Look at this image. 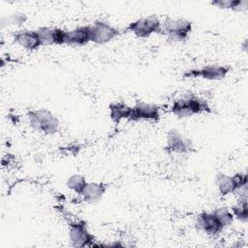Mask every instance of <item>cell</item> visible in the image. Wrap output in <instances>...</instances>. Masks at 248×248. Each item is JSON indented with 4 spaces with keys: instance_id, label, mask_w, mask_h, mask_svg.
Returning <instances> with one entry per match:
<instances>
[{
    "instance_id": "cell-1",
    "label": "cell",
    "mask_w": 248,
    "mask_h": 248,
    "mask_svg": "<svg viewBox=\"0 0 248 248\" xmlns=\"http://www.w3.org/2000/svg\"><path fill=\"white\" fill-rule=\"evenodd\" d=\"M170 110L178 118H185L196 114L211 112V108L207 101L195 94H188L182 98L174 100Z\"/></svg>"
},
{
    "instance_id": "cell-2",
    "label": "cell",
    "mask_w": 248,
    "mask_h": 248,
    "mask_svg": "<svg viewBox=\"0 0 248 248\" xmlns=\"http://www.w3.org/2000/svg\"><path fill=\"white\" fill-rule=\"evenodd\" d=\"M27 119L34 130L45 135H53L57 133L60 128L58 118L46 108L29 110L27 112Z\"/></svg>"
},
{
    "instance_id": "cell-3",
    "label": "cell",
    "mask_w": 248,
    "mask_h": 248,
    "mask_svg": "<svg viewBox=\"0 0 248 248\" xmlns=\"http://www.w3.org/2000/svg\"><path fill=\"white\" fill-rule=\"evenodd\" d=\"M69 239L73 247L83 248L96 246L95 236L89 232L86 222L81 219L70 221Z\"/></svg>"
},
{
    "instance_id": "cell-4",
    "label": "cell",
    "mask_w": 248,
    "mask_h": 248,
    "mask_svg": "<svg viewBox=\"0 0 248 248\" xmlns=\"http://www.w3.org/2000/svg\"><path fill=\"white\" fill-rule=\"evenodd\" d=\"M162 31L161 20L153 15L132 21L125 28V32H131L140 39H146L152 34L161 33Z\"/></svg>"
},
{
    "instance_id": "cell-5",
    "label": "cell",
    "mask_w": 248,
    "mask_h": 248,
    "mask_svg": "<svg viewBox=\"0 0 248 248\" xmlns=\"http://www.w3.org/2000/svg\"><path fill=\"white\" fill-rule=\"evenodd\" d=\"M193 28L192 21L186 18L166 17L162 23V30L168 35V39L171 42L185 41Z\"/></svg>"
},
{
    "instance_id": "cell-6",
    "label": "cell",
    "mask_w": 248,
    "mask_h": 248,
    "mask_svg": "<svg viewBox=\"0 0 248 248\" xmlns=\"http://www.w3.org/2000/svg\"><path fill=\"white\" fill-rule=\"evenodd\" d=\"M246 172H236L233 175L218 173L216 175V185L222 196L235 194L241 188L247 186Z\"/></svg>"
},
{
    "instance_id": "cell-7",
    "label": "cell",
    "mask_w": 248,
    "mask_h": 248,
    "mask_svg": "<svg viewBox=\"0 0 248 248\" xmlns=\"http://www.w3.org/2000/svg\"><path fill=\"white\" fill-rule=\"evenodd\" d=\"M231 68L225 65H205L199 69H191L183 74V78H201L207 80H222L226 78Z\"/></svg>"
},
{
    "instance_id": "cell-8",
    "label": "cell",
    "mask_w": 248,
    "mask_h": 248,
    "mask_svg": "<svg viewBox=\"0 0 248 248\" xmlns=\"http://www.w3.org/2000/svg\"><path fill=\"white\" fill-rule=\"evenodd\" d=\"M119 34L120 30L118 28L106 21L96 20L93 24H90V42L94 44H107Z\"/></svg>"
},
{
    "instance_id": "cell-9",
    "label": "cell",
    "mask_w": 248,
    "mask_h": 248,
    "mask_svg": "<svg viewBox=\"0 0 248 248\" xmlns=\"http://www.w3.org/2000/svg\"><path fill=\"white\" fill-rule=\"evenodd\" d=\"M166 150L177 154H188L195 150L192 140L183 137L177 130L171 129L167 135Z\"/></svg>"
},
{
    "instance_id": "cell-10",
    "label": "cell",
    "mask_w": 248,
    "mask_h": 248,
    "mask_svg": "<svg viewBox=\"0 0 248 248\" xmlns=\"http://www.w3.org/2000/svg\"><path fill=\"white\" fill-rule=\"evenodd\" d=\"M160 119V108L152 103L138 102L132 107V115L129 121H154L157 122Z\"/></svg>"
},
{
    "instance_id": "cell-11",
    "label": "cell",
    "mask_w": 248,
    "mask_h": 248,
    "mask_svg": "<svg viewBox=\"0 0 248 248\" xmlns=\"http://www.w3.org/2000/svg\"><path fill=\"white\" fill-rule=\"evenodd\" d=\"M196 228L211 236L218 235L224 230L213 211H202L199 213L196 217Z\"/></svg>"
},
{
    "instance_id": "cell-12",
    "label": "cell",
    "mask_w": 248,
    "mask_h": 248,
    "mask_svg": "<svg viewBox=\"0 0 248 248\" xmlns=\"http://www.w3.org/2000/svg\"><path fill=\"white\" fill-rule=\"evenodd\" d=\"M42 46L65 45L66 30L57 27H40L37 30Z\"/></svg>"
},
{
    "instance_id": "cell-13",
    "label": "cell",
    "mask_w": 248,
    "mask_h": 248,
    "mask_svg": "<svg viewBox=\"0 0 248 248\" xmlns=\"http://www.w3.org/2000/svg\"><path fill=\"white\" fill-rule=\"evenodd\" d=\"M107 189L108 185L103 182H87L79 196L86 203H96L102 200Z\"/></svg>"
},
{
    "instance_id": "cell-14",
    "label": "cell",
    "mask_w": 248,
    "mask_h": 248,
    "mask_svg": "<svg viewBox=\"0 0 248 248\" xmlns=\"http://www.w3.org/2000/svg\"><path fill=\"white\" fill-rule=\"evenodd\" d=\"M90 42V25L78 26L72 30H66L65 45L84 46Z\"/></svg>"
},
{
    "instance_id": "cell-15",
    "label": "cell",
    "mask_w": 248,
    "mask_h": 248,
    "mask_svg": "<svg viewBox=\"0 0 248 248\" xmlns=\"http://www.w3.org/2000/svg\"><path fill=\"white\" fill-rule=\"evenodd\" d=\"M14 41L28 50H36L42 46L36 30H22L14 34Z\"/></svg>"
},
{
    "instance_id": "cell-16",
    "label": "cell",
    "mask_w": 248,
    "mask_h": 248,
    "mask_svg": "<svg viewBox=\"0 0 248 248\" xmlns=\"http://www.w3.org/2000/svg\"><path fill=\"white\" fill-rule=\"evenodd\" d=\"M109 118L114 124H119L123 119L130 120L132 115V107L124 102L110 103L108 106Z\"/></svg>"
},
{
    "instance_id": "cell-17",
    "label": "cell",
    "mask_w": 248,
    "mask_h": 248,
    "mask_svg": "<svg viewBox=\"0 0 248 248\" xmlns=\"http://www.w3.org/2000/svg\"><path fill=\"white\" fill-rule=\"evenodd\" d=\"M212 5L220 8L227 9L235 12H243L248 8L247 0H215L212 2Z\"/></svg>"
},
{
    "instance_id": "cell-18",
    "label": "cell",
    "mask_w": 248,
    "mask_h": 248,
    "mask_svg": "<svg viewBox=\"0 0 248 248\" xmlns=\"http://www.w3.org/2000/svg\"><path fill=\"white\" fill-rule=\"evenodd\" d=\"M234 218L242 223L248 221V210H247V197L238 198L237 203L233 205L231 209Z\"/></svg>"
},
{
    "instance_id": "cell-19",
    "label": "cell",
    "mask_w": 248,
    "mask_h": 248,
    "mask_svg": "<svg viewBox=\"0 0 248 248\" xmlns=\"http://www.w3.org/2000/svg\"><path fill=\"white\" fill-rule=\"evenodd\" d=\"M87 181L85 179V177L82 174H73L71 175L66 182V186L68 189L74 191L76 194L80 195V193L82 192L84 186L86 185Z\"/></svg>"
},
{
    "instance_id": "cell-20",
    "label": "cell",
    "mask_w": 248,
    "mask_h": 248,
    "mask_svg": "<svg viewBox=\"0 0 248 248\" xmlns=\"http://www.w3.org/2000/svg\"><path fill=\"white\" fill-rule=\"evenodd\" d=\"M214 214L216 215L217 219L219 220L220 224L222 225V227L225 229L226 227H229L230 225L232 224L233 222V215L232 213V211L227 208V207H219L213 210Z\"/></svg>"
},
{
    "instance_id": "cell-21",
    "label": "cell",
    "mask_w": 248,
    "mask_h": 248,
    "mask_svg": "<svg viewBox=\"0 0 248 248\" xmlns=\"http://www.w3.org/2000/svg\"><path fill=\"white\" fill-rule=\"evenodd\" d=\"M27 19V16L22 13H15L10 15L7 17H2L1 19V26L4 27L5 25H19L23 23Z\"/></svg>"
}]
</instances>
